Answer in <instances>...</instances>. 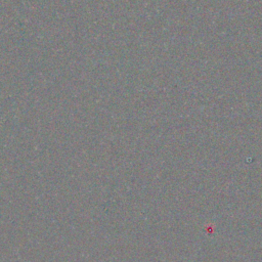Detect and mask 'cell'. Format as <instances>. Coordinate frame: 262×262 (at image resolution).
Masks as SVG:
<instances>
[]
</instances>
